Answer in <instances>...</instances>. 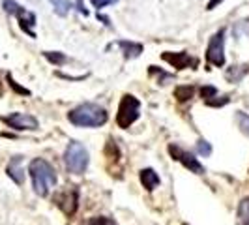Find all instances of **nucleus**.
I'll use <instances>...</instances> for the list:
<instances>
[{
	"label": "nucleus",
	"instance_id": "f257e3e1",
	"mask_svg": "<svg viewBox=\"0 0 249 225\" xmlns=\"http://www.w3.org/2000/svg\"><path fill=\"white\" fill-rule=\"evenodd\" d=\"M28 175L32 178V188L39 197H47L51 191L54 189L58 176L56 169L43 158H34L28 165Z\"/></svg>",
	"mask_w": 249,
	"mask_h": 225
},
{
	"label": "nucleus",
	"instance_id": "f03ea898",
	"mask_svg": "<svg viewBox=\"0 0 249 225\" xmlns=\"http://www.w3.org/2000/svg\"><path fill=\"white\" fill-rule=\"evenodd\" d=\"M68 120L77 128H100V126L107 124L109 112L98 103L85 101L68 112Z\"/></svg>",
	"mask_w": 249,
	"mask_h": 225
},
{
	"label": "nucleus",
	"instance_id": "7ed1b4c3",
	"mask_svg": "<svg viewBox=\"0 0 249 225\" xmlns=\"http://www.w3.org/2000/svg\"><path fill=\"white\" fill-rule=\"evenodd\" d=\"M90 156L83 143L79 141H70V145L64 150V165L71 175H83L88 169Z\"/></svg>",
	"mask_w": 249,
	"mask_h": 225
},
{
	"label": "nucleus",
	"instance_id": "20e7f679",
	"mask_svg": "<svg viewBox=\"0 0 249 225\" xmlns=\"http://www.w3.org/2000/svg\"><path fill=\"white\" fill-rule=\"evenodd\" d=\"M139 109H141V101L131 96V94H124L122 100L118 103V112H116V124L122 130H127L133 122H137Z\"/></svg>",
	"mask_w": 249,
	"mask_h": 225
},
{
	"label": "nucleus",
	"instance_id": "39448f33",
	"mask_svg": "<svg viewBox=\"0 0 249 225\" xmlns=\"http://www.w3.org/2000/svg\"><path fill=\"white\" fill-rule=\"evenodd\" d=\"M2 8L4 12L10 13V15H15L17 21H19V26L21 30L28 34L30 38H36V32H34V26H36V15L32 12H28L26 8H23L21 4H17L15 0H2Z\"/></svg>",
	"mask_w": 249,
	"mask_h": 225
},
{
	"label": "nucleus",
	"instance_id": "423d86ee",
	"mask_svg": "<svg viewBox=\"0 0 249 225\" xmlns=\"http://www.w3.org/2000/svg\"><path fill=\"white\" fill-rule=\"evenodd\" d=\"M53 203L62 210L68 218H71L77 212L79 206V189L75 186H66L62 189H58L53 197Z\"/></svg>",
	"mask_w": 249,
	"mask_h": 225
},
{
	"label": "nucleus",
	"instance_id": "0eeeda50",
	"mask_svg": "<svg viewBox=\"0 0 249 225\" xmlns=\"http://www.w3.org/2000/svg\"><path fill=\"white\" fill-rule=\"evenodd\" d=\"M206 62L215 68L225 66V28H219L208 41L206 47Z\"/></svg>",
	"mask_w": 249,
	"mask_h": 225
},
{
	"label": "nucleus",
	"instance_id": "6e6552de",
	"mask_svg": "<svg viewBox=\"0 0 249 225\" xmlns=\"http://www.w3.org/2000/svg\"><path fill=\"white\" fill-rule=\"evenodd\" d=\"M0 120L15 131H36L39 128L37 118L30 112H10V114L2 116Z\"/></svg>",
	"mask_w": 249,
	"mask_h": 225
},
{
	"label": "nucleus",
	"instance_id": "1a4fd4ad",
	"mask_svg": "<svg viewBox=\"0 0 249 225\" xmlns=\"http://www.w3.org/2000/svg\"><path fill=\"white\" fill-rule=\"evenodd\" d=\"M169 154L173 156V160L176 162H180L186 169H189L191 173H195V175H204V165L199 162V158H195V154H191V152H187L184 150L182 147H178V145H169Z\"/></svg>",
	"mask_w": 249,
	"mask_h": 225
},
{
	"label": "nucleus",
	"instance_id": "9d476101",
	"mask_svg": "<svg viewBox=\"0 0 249 225\" xmlns=\"http://www.w3.org/2000/svg\"><path fill=\"white\" fill-rule=\"evenodd\" d=\"M161 58L165 62H169L176 70H186V68H195L197 60L193 56H189L186 51H180V53H163Z\"/></svg>",
	"mask_w": 249,
	"mask_h": 225
},
{
	"label": "nucleus",
	"instance_id": "9b49d317",
	"mask_svg": "<svg viewBox=\"0 0 249 225\" xmlns=\"http://www.w3.org/2000/svg\"><path fill=\"white\" fill-rule=\"evenodd\" d=\"M6 175L12 178L17 186L25 184V167H23V156H13L10 163L6 165Z\"/></svg>",
	"mask_w": 249,
	"mask_h": 225
},
{
	"label": "nucleus",
	"instance_id": "f8f14e48",
	"mask_svg": "<svg viewBox=\"0 0 249 225\" xmlns=\"http://www.w3.org/2000/svg\"><path fill=\"white\" fill-rule=\"evenodd\" d=\"M139 178H141V184H142V188H144L146 191H154L156 188L161 184V178H160V175H158V173H156L152 167L141 169Z\"/></svg>",
	"mask_w": 249,
	"mask_h": 225
},
{
	"label": "nucleus",
	"instance_id": "ddd939ff",
	"mask_svg": "<svg viewBox=\"0 0 249 225\" xmlns=\"http://www.w3.org/2000/svg\"><path fill=\"white\" fill-rule=\"evenodd\" d=\"M112 45H116L118 49L124 53L125 60L141 56V53H142V49H144V47H142V43H137V41H127V39H120V41H116V43H112Z\"/></svg>",
	"mask_w": 249,
	"mask_h": 225
},
{
	"label": "nucleus",
	"instance_id": "4468645a",
	"mask_svg": "<svg viewBox=\"0 0 249 225\" xmlns=\"http://www.w3.org/2000/svg\"><path fill=\"white\" fill-rule=\"evenodd\" d=\"M249 74V66L248 64H240V66H231V68H227V72H225V79L229 81V83H240L246 75Z\"/></svg>",
	"mask_w": 249,
	"mask_h": 225
},
{
	"label": "nucleus",
	"instance_id": "2eb2a0df",
	"mask_svg": "<svg viewBox=\"0 0 249 225\" xmlns=\"http://www.w3.org/2000/svg\"><path fill=\"white\" fill-rule=\"evenodd\" d=\"M236 225H249V197H244L238 203Z\"/></svg>",
	"mask_w": 249,
	"mask_h": 225
},
{
	"label": "nucleus",
	"instance_id": "dca6fc26",
	"mask_svg": "<svg viewBox=\"0 0 249 225\" xmlns=\"http://www.w3.org/2000/svg\"><path fill=\"white\" fill-rule=\"evenodd\" d=\"M51 4H53V10L56 15H60V17H66L70 10L73 8V4L70 2V0H49Z\"/></svg>",
	"mask_w": 249,
	"mask_h": 225
},
{
	"label": "nucleus",
	"instance_id": "f3484780",
	"mask_svg": "<svg viewBox=\"0 0 249 225\" xmlns=\"http://www.w3.org/2000/svg\"><path fill=\"white\" fill-rule=\"evenodd\" d=\"M43 56H45L51 64H54V66H64L66 62H70V58H68L64 53H58V51H45Z\"/></svg>",
	"mask_w": 249,
	"mask_h": 225
},
{
	"label": "nucleus",
	"instance_id": "a211bd4d",
	"mask_svg": "<svg viewBox=\"0 0 249 225\" xmlns=\"http://www.w3.org/2000/svg\"><path fill=\"white\" fill-rule=\"evenodd\" d=\"M195 94V88L189 87V85H182V87H176L175 88V98L178 101H187L193 98Z\"/></svg>",
	"mask_w": 249,
	"mask_h": 225
},
{
	"label": "nucleus",
	"instance_id": "6ab92c4d",
	"mask_svg": "<svg viewBox=\"0 0 249 225\" xmlns=\"http://www.w3.org/2000/svg\"><path fill=\"white\" fill-rule=\"evenodd\" d=\"M234 118H236V124H238V128H240V131H242L244 135H248V137H249V114H248V112L238 111Z\"/></svg>",
	"mask_w": 249,
	"mask_h": 225
},
{
	"label": "nucleus",
	"instance_id": "aec40b11",
	"mask_svg": "<svg viewBox=\"0 0 249 225\" xmlns=\"http://www.w3.org/2000/svg\"><path fill=\"white\" fill-rule=\"evenodd\" d=\"M81 225H116V222L109 216H94V218H87Z\"/></svg>",
	"mask_w": 249,
	"mask_h": 225
},
{
	"label": "nucleus",
	"instance_id": "412c9836",
	"mask_svg": "<svg viewBox=\"0 0 249 225\" xmlns=\"http://www.w3.org/2000/svg\"><path fill=\"white\" fill-rule=\"evenodd\" d=\"M219 94V90L215 87H212V85H204V87L200 88V98L204 100V103L208 100H212V98H215Z\"/></svg>",
	"mask_w": 249,
	"mask_h": 225
},
{
	"label": "nucleus",
	"instance_id": "4be33fe9",
	"mask_svg": "<svg viewBox=\"0 0 249 225\" xmlns=\"http://www.w3.org/2000/svg\"><path fill=\"white\" fill-rule=\"evenodd\" d=\"M197 154L208 158V156L212 154V145H210L206 139H199V141H197Z\"/></svg>",
	"mask_w": 249,
	"mask_h": 225
},
{
	"label": "nucleus",
	"instance_id": "5701e85b",
	"mask_svg": "<svg viewBox=\"0 0 249 225\" xmlns=\"http://www.w3.org/2000/svg\"><path fill=\"white\" fill-rule=\"evenodd\" d=\"M150 75H156L158 77V81L165 85V81H169V79H173V74H167V72H163L160 70L158 66H150Z\"/></svg>",
	"mask_w": 249,
	"mask_h": 225
},
{
	"label": "nucleus",
	"instance_id": "b1692460",
	"mask_svg": "<svg viewBox=\"0 0 249 225\" xmlns=\"http://www.w3.org/2000/svg\"><path fill=\"white\" fill-rule=\"evenodd\" d=\"M6 79H8V85L13 88V92H17V94H21V96H30V90H28V88H25V87H21V85H17L10 74L6 75Z\"/></svg>",
	"mask_w": 249,
	"mask_h": 225
},
{
	"label": "nucleus",
	"instance_id": "393cba45",
	"mask_svg": "<svg viewBox=\"0 0 249 225\" xmlns=\"http://www.w3.org/2000/svg\"><path fill=\"white\" fill-rule=\"evenodd\" d=\"M229 101H231L229 100V96H219V94H217L215 98L206 101V105H208V107H223V105H227Z\"/></svg>",
	"mask_w": 249,
	"mask_h": 225
},
{
	"label": "nucleus",
	"instance_id": "a878e982",
	"mask_svg": "<svg viewBox=\"0 0 249 225\" xmlns=\"http://www.w3.org/2000/svg\"><path fill=\"white\" fill-rule=\"evenodd\" d=\"M92 2V6L94 8H98V10H103L105 6H111V4H116L118 0H90Z\"/></svg>",
	"mask_w": 249,
	"mask_h": 225
},
{
	"label": "nucleus",
	"instance_id": "bb28decb",
	"mask_svg": "<svg viewBox=\"0 0 249 225\" xmlns=\"http://www.w3.org/2000/svg\"><path fill=\"white\" fill-rule=\"evenodd\" d=\"M221 2H223V0H210V2H208V6H206V10H210V12H212V10H215Z\"/></svg>",
	"mask_w": 249,
	"mask_h": 225
},
{
	"label": "nucleus",
	"instance_id": "cd10ccee",
	"mask_svg": "<svg viewBox=\"0 0 249 225\" xmlns=\"http://www.w3.org/2000/svg\"><path fill=\"white\" fill-rule=\"evenodd\" d=\"M184 225H189V224H184Z\"/></svg>",
	"mask_w": 249,
	"mask_h": 225
}]
</instances>
